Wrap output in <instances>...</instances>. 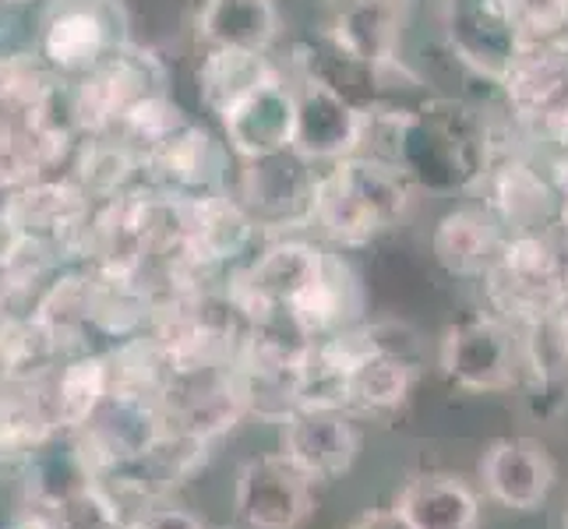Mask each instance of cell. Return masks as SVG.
Listing matches in <instances>:
<instances>
[{
    "label": "cell",
    "mask_w": 568,
    "mask_h": 529,
    "mask_svg": "<svg viewBox=\"0 0 568 529\" xmlns=\"http://www.w3.org/2000/svg\"><path fill=\"white\" fill-rule=\"evenodd\" d=\"M484 495L508 512H537L551 498L558 469L537 438H495L477 462Z\"/></svg>",
    "instance_id": "cell-12"
},
{
    "label": "cell",
    "mask_w": 568,
    "mask_h": 529,
    "mask_svg": "<svg viewBox=\"0 0 568 529\" xmlns=\"http://www.w3.org/2000/svg\"><path fill=\"white\" fill-rule=\"evenodd\" d=\"M4 4H18V8H26V4H32V0H4Z\"/></svg>",
    "instance_id": "cell-27"
},
{
    "label": "cell",
    "mask_w": 568,
    "mask_h": 529,
    "mask_svg": "<svg viewBox=\"0 0 568 529\" xmlns=\"http://www.w3.org/2000/svg\"><path fill=\"white\" fill-rule=\"evenodd\" d=\"M283 57L276 53H258V50H230V47H209L202 50L199 71V103L209 116L220 121L223 113H230L241 100L265 85L268 78H276L283 71Z\"/></svg>",
    "instance_id": "cell-18"
},
{
    "label": "cell",
    "mask_w": 568,
    "mask_h": 529,
    "mask_svg": "<svg viewBox=\"0 0 568 529\" xmlns=\"http://www.w3.org/2000/svg\"><path fill=\"white\" fill-rule=\"evenodd\" d=\"M568 247L558 226L505 233L491 272L480 279L484 304L491 315L526 332L551 318L565 293Z\"/></svg>",
    "instance_id": "cell-2"
},
{
    "label": "cell",
    "mask_w": 568,
    "mask_h": 529,
    "mask_svg": "<svg viewBox=\"0 0 568 529\" xmlns=\"http://www.w3.org/2000/svg\"><path fill=\"white\" fill-rule=\"evenodd\" d=\"M315 487L280 452L247 459L233 484V516L244 529H301L315 512Z\"/></svg>",
    "instance_id": "cell-10"
},
{
    "label": "cell",
    "mask_w": 568,
    "mask_h": 529,
    "mask_svg": "<svg viewBox=\"0 0 568 529\" xmlns=\"http://www.w3.org/2000/svg\"><path fill=\"white\" fill-rule=\"evenodd\" d=\"M121 529H212L209 522H202L194 512H187V508H178V505H160V508H152L149 516L142 519H131L124 522Z\"/></svg>",
    "instance_id": "cell-22"
},
{
    "label": "cell",
    "mask_w": 568,
    "mask_h": 529,
    "mask_svg": "<svg viewBox=\"0 0 568 529\" xmlns=\"http://www.w3.org/2000/svg\"><path fill=\"white\" fill-rule=\"evenodd\" d=\"M438 367L463 391L498 396L526 382L523 336L491 311H480L445 328L438 343Z\"/></svg>",
    "instance_id": "cell-4"
},
{
    "label": "cell",
    "mask_w": 568,
    "mask_h": 529,
    "mask_svg": "<svg viewBox=\"0 0 568 529\" xmlns=\"http://www.w3.org/2000/svg\"><path fill=\"white\" fill-rule=\"evenodd\" d=\"M343 529H414V526H409L406 516L392 505V508H367V512L354 516Z\"/></svg>",
    "instance_id": "cell-23"
},
{
    "label": "cell",
    "mask_w": 568,
    "mask_h": 529,
    "mask_svg": "<svg viewBox=\"0 0 568 529\" xmlns=\"http://www.w3.org/2000/svg\"><path fill=\"white\" fill-rule=\"evenodd\" d=\"M110 391H113L110 353L85 349V353H74V357L61 360V367L47 378L53 427L64 430V435L82 430L95 414H100V406L110 399Z\"/></svg>",
    "instance_id": "cell-20"
},
{
    "label": "cell",
    "mask_w": 568,
    "mask_h": 529,
    "mask_svg": "<svg viewBox=\"0 0 568 529\" xmlns=\"http://www.w3.org/2000/svg\"><path fill=\"white\" fill-rule=\"evenodd\" d=\"M505 233L491 220L477 199H463L448 205L435 226H430V258L445 272V276L463 279V283H480L491 272L498 251H501Z\"/></svg>",
    "instance_id": "cell-14"
},
{
    "label": "cell",
    "mask_w": 568,
    "mask_h": 529,
    "mask_svg": "<svg viewBox=\"0 0 568 529\" xmlns=\"http://www.w3.org/2000/svg\"><path fill=\"white\" fill-rule=\"evenodd\" d=\"M4 529H64L61 526V516L53 512V508H43V505H29L22 516H14Z\"/></svg>",
    "instance_id": "cell-24"
},
{
    "label": "cell",
    "mask_w": 568,
    "mask_h": 529,
    "mask_svg": "<svg viewBox=\"0 0 568 529\" xmlns=\"http://www.w3.org/2000/svg\"><path fill=\"white\" fill-rule=\"evenodd\" d=\"M283 318L311 343L364 322V286L343 251L328 247L322 272L293 297Z\"/></svg>",
    "instance_id": "cell-15"
},
{
    "label": "cell",
    "mask_w": 568,
    "mask_h": 529,
    "mask_svg": "<svg viewBox=\"0 0 568 529\" xmlns=\"http://www.w3.org/2000/svg\"><path fill=\"white\" fill-rule=\"evenodd\" d=\"M152 92H163V71L155 57L124 43L100 68L71 82L74 116L82 134H110L121 116Z\"/></svg>",
    "instance_id": "cell-7"
},
{
    "label": "cell",
    "mask_w": 568,
    "mask_h": 529,
    "mask_svg": "<svg viewBox=\"0 0 568 529\" xmlns=\"http://www.w3.org/2000/svg\"><path fill=\"white\" fill-rule=\"evenodd\" d=\"M121 26L116 0H50L36 29V57L74 82L128 43Z\"/></svg>",
    "instance_id": "cell-5"
},
{
    "label": "cell",
    "mask_w": 568,
    "mask_h": 529,
    "mask_svg": "<svg viewBox=\"0 0 568 529\" xmlns=\"http://www.w3.org/2000/svg\"><path fill=\"white\" fill-rule=\"evenodd\" d=\"M414 529H480V491L459 474H417L396 498Z\"/></svg>",
    "instance_id": "cell-19"
},
{
    "label": "cell",
    "mask_w": 568,
    "mask_h": 529,
    "mask_svg": "<svg viewBox=\"0 0 568 529\" xmlns=\"http://www.w3.org/2000/svg\"><path fill=\"white\" fill-rule=\"evenodd\" d=\"M565 529H568V512H565Z\"/></svg>",
    "instance_id": "cell-28"
},
{
    "label": "cell",
    "mask_w": 568,
    "mask_h": 529,
    "mask_svg": "<svg viewBox=\"0 0 568 529\" xmlns=\"http://www.w3.org/2000/svg\"><path fill=\"white\" fill-rule=\"evenodd\" d=\"M286 64V61H283ZM223 142L237 160H262L293 149L297 134V78L283 68L276 78L254 89L230 113L220 116Z\"/></svg>",
    "instance_id": "cell-11"
},
{
    "label": "cell",
    "mask_w": 568,
    "mask_h": 529,
    "mask_svg": "<svg viewBox=\"0 0 568 529\" xmlns=\"http://www.w3.org/2000/svg\"><path fill=\"white\" fill-rule=\"evenodd\" d=\"M325 4H328V11H332V8H343V4H349V0H325Z\"/></svg>",
    "instance_id": "cell-26"
},
{
    "label": "cell",
    "mask_w": 568,
    "mask_h": 529,
    "mask_svg": "<svg viewBox=\"0 0 568 529\" xmlns=\"http://www.w3.org/2000/svg\"><path fill=\"white\" fill-rule=\"evenodd\" d=\"M424 194L396 166L375 155H346L318 170L311 237L332 251L354 254L399 230Z\"/></svg>",
    "instance_id": "cell-1"
},
{
    "label": "cell",
    "mask_w": 568,
    "mask_h": 529,
    "mask_svg": "<svg viewBox=\"0 0 568 529\" xmlns=\"http://www.w3.org/2000/svg\"><path fill=\"white\" fill-rule=\"evenodd\" d=\"M501 11L523 47L555 43L568 32V0H501Z\"/></svg>",
    "instance_id": "cell-21"
},
{
    "label": "cell",
    "mask_w": 568,
    "mask_h": 529,
    "mask_svg": "<svg viewBox=\"0 0 568 529\" xmlns=\"http://www.w3.org/2000/svg\"><path fill=\"white\" fill-rule=\"evenodd\" d=\"M469 199H477L501 233H523V230H547L558 223L561 199L551 184L544 155L534 145H519L501 152L487 166L480 184Z\"/></svg>",
    "instance_id": "cell-6"
},
{
    "label": "cell",
    "mask_w": 568,
    "mask_h": 529,
    "mask_svg": "<svg viewBox=\"0 0 568 529\" xmlns=\"http://www.w3.org/2000/svg\"><path fill=\"white\" fill-rule=\"evenodd\" d=\"M364 435L357 417L343 406L307 403L280 424V456L293 462L311 484H332L349 474L361 456Z\"/></svg>",
    "instance_id": "cell-8"
},
{
    "label": "cell",
    "mask_w": 568,
    "mask_h": 529,
    "mask_svg": "<svg viewBox=\"0 0 568 529\" xmlns=\"http://www.w3.org/2000/svg\"><path fill=\"white\" fill-rule=\"evenodd\" d=\"M438 35L477 82L498 89L523 50L501 0H438Z\"/></svg>",
    "instance_id": "cell-9"
},
{
    "label": "cell",
    "mask_w": 568,
    "mask_h": 529,
    "mask_svg": "<svg viewBox=\"0 0 568 529\" xmlns=\"http://www.w3.org/2000/svg\"><path fill=\"white\" fill-rule=\"evenodd\" d=\"M318 170L297 149H286L262 160H237L230 176V191L237 199L262 237H297L311 233V212H315Z\"/></svg>",
    "instance_id": "cell-3"
},
{
    "label": "cell",
    "mask_w": 568,
    "mask_h": 529,
    "mask_svg": "<svg viewBox=\"0 0 568 529\" xmlns=\"http://www.w3.org/2000/svg\"><path fill=\"white\" fill-rule=\"evenodd\" d=\"M565 39H568V32H565Z\"/></svg>",
    "instance_id": "cell-29"
},
{
    "label": "cell",
    "mask_w": 568,
    "mask_h": 529,
    "mask_svg": "<svg viewBox=\"0 0 568 529\" xmlns=\"http://www.w3.org/2000/svg\"><path fill=\"white\" fill-rule=\"evenodd\" d=\"M420 364L424 360H409L371 343V349L339 385V406L346 414H354L357 420L396 417L420 382Z\"/></svg>",
    "instance_id": "cell-16"
},
{
    "label": "cell",
    "mask_w": 568,
    "mask_h": 529,
    "mask_svg": "<svg viewBox=\"0 0 568 529\" xmlns=\"http://www.w3.org/2000/svg\"><path fill=\"white\" fill-rule=\"evenodd\" d=\"M202 50H258L276 53L283 39V11L276 0H199L194 14Z\"/></svg>",
    "instance_id": "cell-17"
},
{
    "label": "cell",
    "mask_w": 568,
    "mask_h": 529,
    "mask_svg": "<svg viewBox=\"0 0 568 529\" xmlns=\"http://www.w3.org/2000/svg\"><path fill=\"white\" fill-rule=\"evenodd\" d=\"M297 78V134H293V149L315 166L357 155L364 145L367 110L354 106L346 95L328 89L325 82H315V78Z\"/></svg>",
    "instance_id": "cell-13"
},
{
    "label": "cell",
    "mask_w": 568,
    "mask_h": 529,
    "mask_svg": "<svg viewBox=\"0 0 568 529\" xmlns=\"http://www.w3.org/2000/svg\"><path fill=\"white\" fill-rule=\"evenodd\" d=\"M18 244H22V230L14 226V220H11V212H8V208H0V265H4V262L11 258Z\"/></svg>",
    "instance_id": "cell-25"
}]
</instances>
